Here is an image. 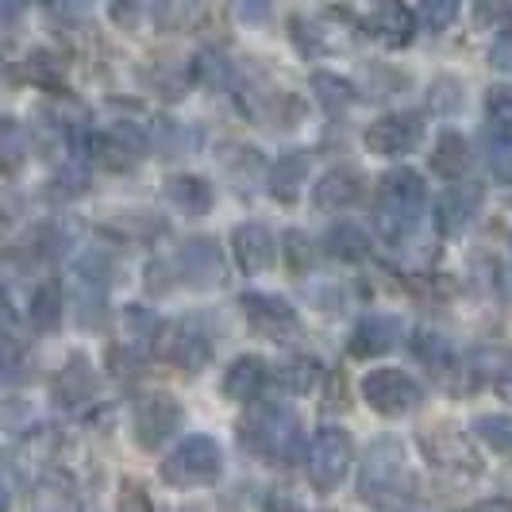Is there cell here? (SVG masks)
Masks as SVG:
<instances>
[{"label": "cell", "mask_w": 512, "mask_h": 512, "mask_svg": "<svg viewBox=\"0 0 512 512\" xmlns=\"http://www.w3.org/2000/svg\"><path fill=\"white\" fill-rule=\"evenodd\" d=\"M266 378H270L266 362L255 359V355H243V359H235L228 366L224 393H228L231 401H255L258 393H262V385H266Z\"/></svg>", "instance_id": "obj_22"}, {"label": "cell", "mask_w": 512, "mask_h": 512, "mask_svg": "<svg viewBox=\"0 0 512 512\" xmlns=\"http://www.w3.org/2000/svg\"><path fill=\"white\" fill-rule=\"evenodd\" d=\"M370 31H374V39H382L385 47H409L412 35H416V12L389 0L370 16Z\"/></svg>", "instance_id": "obj_20"}, {"label": "cell", "mask_w": 512, "mask_h": 512, "mask_svg": "<svg viewBox=\"0 0 512 512\" xmlns=\"http://www.w3.org/2000/svg\"><path fill=\"white\" fill-rule=\"evenodd\" d=\"M278 385H282L285 393H312L316 389V382H320V362L308 359V355H301V359H289L278 366Z\"/></svg>", "instance_id": "obj_29"}, {"label": "cell", "mask_w": 512, "mask_h": 512, "mask_svg": "<svg viewBox=\"0 0 512 512\" xmlns=\"http://www.w3.org/2000/svg\"><path fill=\"white\" fill-rule=\"evenodd\" d=\"M397 343H401V320L397 316H362L351 339H347V355L351 359H382L385 351H393Z\"/></svg>", "instance_id": "obj_15"}, {"label": "cell", "mask_w": 512, "mask_h": 512, "mask_svg": "<svg viewBox=\"0 0 512 512\" xmlns=\"http://www.w3.org/2000/svg\"><path fill=\"white\" fill-rule=\"evenodd\" d=\"M462 0H420V12L416 20L428 27V31H447V27L459 20Z\"/></svg>", "instance_id": "obj_32"}, {"label": "cell", "mask_w": 512, "mask_h": 512, "mask_svg": "<svg viewBox=\"0 0 512 512\" xmlns=\"http://www.w3.org/2000/svg\"><path fill=\"white\" fill-rule=\"evenodd\" d=\"M0 512H8V493L0 489Z\"/></svg>", "instance_id": "obj_41"}, {"label": "cell", "mask_w": 512, "mask_h": 512, "mask_svg": "<svg viewBox=\"0 0 512 512\" xmlns=\"http://www.w3.org/2000/svg\"><path fill=\"white\" fill-rule=\"evenodd\" d=\"M324 251L339 262H366L370 258V235L359 228V224H335L328 231V239H324Z\"/></svg>", "instance_id": "obj_24"}, {"label": "cell", "mask_w": 512, "mask_h": 512, "mask_svg": "<svg viewBox=\"0 0 512 512\" xmlns=\"http://www.w3.org/2000/svg\"><path fill=\"white\" fill-rule=\"evenodd\" d=\"M158 474H162L166 486L174 489L212 486L224 474V451H220V443L212 436H189L162 459Z\"/></svg>", "instance_id": "obj_4"}, {"label": "cell", "mask_w": 512, "mask_h": 512, "mask_svg": "<svg viewBox=\"0 0 512 512\" xmlns=\"http://www.w3.org/2000/svg\"><path fill=\"white\" fill-rule=\"evenodd\" d=\"M474 12H478V24L497 27L512 20V0H474Z\"/></svg>", "instance_id": "obj_37"}, {"label": "cell", "mask_w": 512, "mask_h": 512, "mask_svg": "<svg viewBox=\"0 0 512 512\" xmlns=\"http://www.w3.org/2000/svg\"><path fill=\"white\" fill-rule=\"evenodd\" d=\"M420 139H424V120L416 112H389L366 128V147L370 154H382V158L412 154L420 147Z\"/></svg>", "instance_id": "obj_9"}, {"label": "cell", "mask_w": 512, "mask_h": 512, "mask_svg": "<svg viewBox=\"0 0 512 512\" xmlns=\"http://www.w3.org/2000/svg\"><path fill=\"white\" fill-rule=\"evenodd\" d=\"M420 447H424L428 462H436L443 474H466V478H470V474L482 470V462H478V455L470 451V443H466L459 432H451V428L424 432Z\"/></svg>", "instance_id": "obj_14"}, {"label": "cell", "mask_w": 512, "mask_h": 512, "mask_svg": "<svg viewBox=\"0 0 512 512\" xmlns=\"http://www.w3.org/2000/svg\"><path fill=\"white\" fill-rule=\"evenodd\" d=\"M158 359H166L170 366L178 370H201L208 359H212V343L197 328L189 324H162L158 335H154V347H151Z\"/></svg>", "instance_id": "obj_10"}, {"label": "cell", "mask_w": 512, "mask_h": 512, "mask_svg": "<svg viewBox=\"0 0 512 512\" xmlns=\"http://www.w3.org/2000/svg\"><path fill=\"white\" fill-rule=\"evenodd\" d=\"M116 509L120 512H154L151 493L139 486L135 478H124L120 482V497H116Z\"/></svg>", "instance_id": "obj_34"}, {"label": "cell", "mask_w": 512, "mask_h": 512, "mask_svg": "<svg viewBox=\"0 0 512 512\" xmlns=\"http://www.w3.org/2000/svg\"><path fill=\"white\" fill-rule=\"evenodd\" d=\"M359 393L378 416H409L412 409H420V397H424L416 378H409L405 370H393V366L370 370L362 378Z\"/></svg>", "instance_id": "obj_6"}, {"label": "cell", "mask_w": 512, "mask_h": 512, "mask_svg": "<svg viewBox=\"0 0 512 512\" xmlns=\"http://www.w3.org/2000/svg\"><path fill=\"white\" fill-rule=\"evenodd\" d=\"M289 235V266H293V274L297 270H308V239L305 231H285Z\"/></svg>", "instance_id": "obj_39"}, {"label": "cell", "mask_w": 512, "mask_h": 512, "mask_svg": "<svg viewBox=\"0 0 512 512\" xmlns=\"http://www.w3.org/2000/svg\"><path fill=\"white\" fill-rule=\"evenodd\" d=\"M143 151H147V139H143V131L131 128V124H116L108 135H101V139L93 143L97 162L108 166V170H131L135 158Z\"/></svg>", "instance_id": "obj_17"}, {"label": "cell", "mask_w": 512, "mask_h": 512, "mask_svg": "<svg viewBox=\"0 0 512 512\" xmlns=\"http://www.w3.org/2000/svg\"><path fill=\"white\" fill-rule=\"evenodd\" d=\"M181 405L166 393H147L139 405H135V416H131V436L143 451H158L166 447L174 432L181 428Z\"/></svg>", "instance_id": "obj_7"}, {"label": "cell", "mask_w": 512, "mask_h": 512, "mask_svg": "<svg viewBox=\"0 0 512 512\" xmlns=\"http://www.w3.org/2000/svg\"><path fill=\"white\" fill-rule=\"evenodd\" d=\"M162 197L178 208L181 216H189V220L208 216V212H212V201H216L212 181L197 178V174H174V178H166V185H162Z\"/></svg>", "instance_id": "obj_18"}, {"label": "cell", "mask_w": 512, "mask_h": 512, "mask_svg": "<svg viewBox=\"0 0 512 512\" xmlns=\"http://www.w3.org/2000/svg\"><path fill=\"white\" fill-rule=\"evenodd\" d=\"M486 104H489V124L512 131V85H497V89L489 93Z\"/></svg>", "instance_id": "obj_35"}, {"label": "cell", "mask_w": 512, "mask_h": 512, "mask_svg": "<svg viewBox=\"0 0 512 512\" xmlns=\"http://www.w3.org/2000/svg\"><path fill=\"white\" fill-rule=\"evenodd\" d=\"M355 466V439L343 428H320L308 447V478L320 493H332L347 482Z\"/></svg>", "instance_id": "obj_5"}, {"label": "cell", "mask_w": 512, "mask_h": 512, "mask_svg": "<svg viewBox=\"0 0 512 512\" xmlns=\"http://www.w3.org/2000/svg\"><path fill=\"white\" fill-rule=\"evenodd\" d=\"M359 193H362L359 170L335 166V170H328L324 178L312 185V205L316 208H347V205H355Z\"/></svg>", "instance_id": "obj_19"}, {"label": "cell", "mask_w": 512, "mask_h": 512, "mask_svg": "<svg viewBox=\"0 0 512 512\" xmlns=\"http://www.w3.org/2000/svg\"><path fill=\"white\" fill-rule=\"evenodd\" d=\"M486 162L497 181H512V131L505 128L486 131Z\"/></svg>", "instance_id": "obj_31"}, {"label": "cell", "mask_w": 512, "mask_h": 512, "mask_svg": "<svg viewBox=\"0 0 512 512\" xmlns=\"http://www.w3.org/2000/svg\"><path fill=\"white\" fill-rule=\"evenodd\" d=\"M312 93H316V101L324 104L328 112H343L347 104L355 101V85L347 81V77L339 74H312Z\"/></svg>", "instance_id": "obj_30"}, {"label": "cell", "mask_w": 512, "mask_h": 512, "mask_svg": "<svg viewBox=\"0 0 512 512\" xmlns=\"http://www.w3.org/2000/svg\"><path fill=\"white\" fill-rule=\"evenodd\" d=\"M27 162V135L24 128L16 124V120H8V116H0V174L4 178H12V174H20Z\"/></svg>", "instance_id": "obj_27"}, {"label": "cell", "mask_w": 512, "mask_h": 512, "mask_svg": "<svg viewBox=\"0 0 512 512\" xmlns=\"http://www.w3.org/2000/svg\"><path fill=\"white\" fill-rule=\"evenodd\" d=\"M489 66H493L497 74L512 77V35H501V39L489 47Z\"/></svg>", "instance_id": "obj_38"}, {"label": "cell", "mask_w": 512, "mask_h": 512, "mask_svg": "<svg viewBox=\"0 0 512 512\" xmlns=\"http://www.w3.org/2000/svg\"><path fill=\"white\" fill-rule=\"evenodd\" d=\"M270 8L274 0H231V16L243 27H258L270 20Z\"/></svg>", "instance_id": "obj_36"}, {"label": "cell", "mask_w": 512, "mask_h": 512, "mask_svg": "<svg viewBox=\"0 0 512 512\" xmlns=\"http://www.w3.org/2000/svg\"><path fill=\"white\" fill-rule=\"evenodd\" d=\"M178 270L193 289H216L228 278V266H224V255H220L216 239H189L181 247Z\"/></svg>", "instance_id": "obj_13"}, {"label": "cell", "mask_w": 512, "mask_h": 512, "mask_svg": "<svg viewBox=\"0 0 512 512\" xmlns=\"http://www.w3.org/2000/svg\"><path fill=\"white\" fill-rule=\"evenodd\" d=\"M412 351H416V359L424 362V370L436 374V378H443V374L455 370V351H451V343H447L439 332L420 328V332L412 335Z\"/></svg>", "instance_id": "obj_25"}, {"label": "cell", "mask_w": 512, "mask_h": 512, "mask_svg": "<svg viewBox=\"0 0 512 512\" xmlns=\"http://www.w3.org/2000/svg\"><path fill=\"white\" fill-rule=\"evenodd\" d=\"M482 201H486V189H482L478 181H455L436 205L439 235H462V231L474 224Z\"/></svg>", "instance_id": "obj_11"}, {"label": "cell", "mask_w": 512, "mask_h": 512, "mask_svg": "<svg viewBox=\"0 0 512 512\" xmlns=\"http://www.w3.org/2000/svg\"><path fill=\"white\" fill-rule=\"evenodd\" d=\"M97 397V370L85 355H70L66 366L54 374V401L62 409H81Z\"/></svg>", "instance_id": "obj_16"}, {"label": "cell", "mask_w": 512, "mask_h": 512, "mask_svg": "<svg viewBox=\"0 0 512 512\" xmlns=\"http://www.w3.org/2000/svg\"><path fill=\"white\" fill-rule=\"evenodd\" d=\"M243 316H247V324L258 335L278 339V343H289V339L301 335L297 308L289 305L285 297H278V293H243Z\"/></svg>", "instance_id": "obj_8"}, {"label": "cell", "mask_w": 512, "mask_h": 512, "mask_svg": "<svg viewBox=\"0 0 512 512\" xmlns=\"http://www.w3.org/2000/svg\"><path fill=\"white\" fill-rule=\"evenodd\" d=\"M424 201H428V185L416 170H389L378 189V224H382L385 239H393V243L409 239L420 224Z\"/></svg>", "instance_id": "obj_3"}, {"label": "cell", "mask_w": 512, "mask_h": 512, "mask_svg": "<svg viewBox=\"0 0 512 512\" xmlns=\"http://www.w3.org/2000/svg\"><path fill=\"white\" fill-rule=\"evenodd\" d=\"M409 493V455L397 436H378L362 451L359 497L374 509H389Z\"/></svg>", "instance_id": "obj_1"}, {"label": "cell", "mask_w": 512, "mask_h": 512, "mask_svg": "<svg viewBox=\"0 0 512 512\" xmlns=\"http://www.w3.org/2000/svg\"><path fill=\"white\" fill-rule=\"evenodd\" d=\"M12 328H16V308H12L8 289L0 285V335H12Z\"/></svg>", "instance_id": "obj_40"}, {"label": "cell", "mask_w": 512, "mask_h": 512, "mask_svg": "<svg viewBox=\"0 0 512 512\" xmlns=\"http://www.w3.org/2000/svg\"><path fill=\"white\" fill-rule=\"evenodd\" d=\"M478 436H482V443H489L493 451L509 455L512 451V420L509 416H482V420H478Z\"/></svg>", "instance_id": "obj_33"}, {"label": "cell", "mask_w": 512, "mask_h": 512, "mask_svg": "<svg viewBox=\"0 0 512 512\" xmlns=\"http://www.w3.org/2000/svg\"><path fill=\"white\" fill-rule=\"evenodd\" d=\"M208 0H154V20L166 31H185L205 16Z\"/></svg>", "instance_id": "obj_28"}, {"label": "cell", "mask_w": 512, "mask_h": 512, "mask_svg": "<svg viewBox=\"0 0 512 512\" xmlns=\"http://www.w3.org/2000/svg\"><path fill=\"white\" fill-rule=\"evenodd\" d=\"M470 170V143L462 139L459 131H443L432 151V174L447 181H459Z\"/></svg>", "instance_id": "obj_23"}, {"label": "cell", "mask_w": 512, "mask_h": 512, "mask_svg": "<svg viewBox=\"0 0 512 512\" xmlns=\"http://www.w3.org/2000/svg\"><path fill=\"white\" fill-rule=\"evenodd\" d=\"M62 285L54 282H43L35 289V297H31V324H35V332H54L58 324H62Z\"/></svg>", "instance_id": "obj_26"}, {"label": "cell", "mask_w": 512, "mask_h": 512, "mask_svg": "<svg viewBox=\"0 0 512 512\" xmlns=\"http://www.w3.org/2000/svg\"><path fill=\"white\" fill-rule=\"evenodd\" d=\"M231 255H235L243 274H262L278 258V239H274V231L266 228V224L247 220V224H239V228L231 231Z\"/></svg>", "instance_id": "obj_12"}, {"label": "cell", "mask_w": 512, "mask_h": 512, "mask_svg": "<svg viewBox=\"0 0 512 512\" xmlns=\"http://www.w3.org/2000/svg\"><path fill=\"white\" fill-rule=\"evenodd\" d=\"M243 443L251 447V455L270 466H293L305 455V432L297 424V416L282 405H262L243 420Z\"/></svg>", "instance_id": "obj_2"}, {"label": "cell", "mask_w": 512, "mask_h": 512, "mask_svg": "<svg viewBox=\"0 0 512 512\" xmlns=\"http://www.w3.org/2000/svg\"><path fill=\"white\" fill-rule=\"evenodd\" d=\"M305 174H308V154H285V158H278V162L270 166V174H266L270 197H274L278 205H293V201L301 197Z\"/></svg>", "instance_id": "obj_21"}]
</instances>
